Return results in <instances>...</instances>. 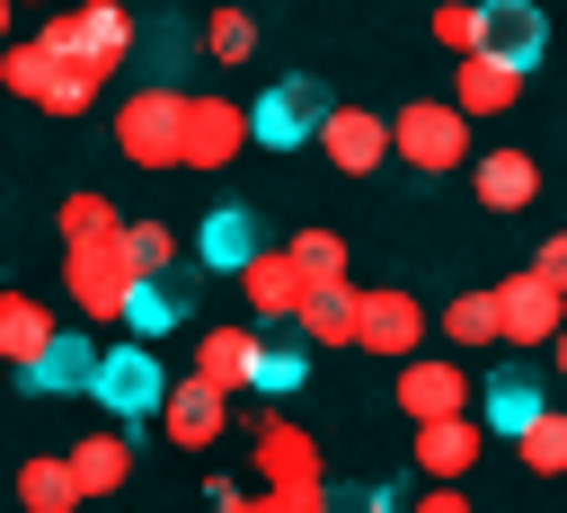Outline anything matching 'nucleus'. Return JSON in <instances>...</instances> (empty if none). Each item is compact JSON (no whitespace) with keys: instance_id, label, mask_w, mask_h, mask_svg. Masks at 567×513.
Listing matches in <instances>:
<instances>
[{"instance_id":"f257e3e1","label":"nucleus","mask_w":567,"mask_h":513,"mask_svg":"<svg viewBox=\"0 0 567 513\" xmlns=\"http://www.w3.org/2000/svg\"><path fill=\"white\" fill-rule=\"evenodd\" d=\"M35 35L53 44L62 71H89V80H115L133 62V44H142V27H133L124 0H62V9H44Z\"/></svg>"},{"instance_id":"f03ea898","label":"nucleus","mask_w":567,"mask_h":513,"mask_svg":"<svg viewBox=\"0 0 567 513\" xmlns=\"http://www.w3.org/2000/svg\"><path fill=\"white\" fill-rule=\"evenodd\" d=\"M62 283H71V310L80 318H124L142 265H133V239L124 230H97V239H71L62 248Z\"/></svg>"},{"instance_id":"7ed1b4c3","label":"nucleus","mask_w":567,"mask_h":513,"mask_svg":"<svg viewBox=\"0 0 567 513\" xmlns=\"http://www.w3.org/2000/svg\"><path fill=\"white\" fill-rule=\"evenodd\" d=\"M115 150L133 168H186V88H168V80L133 88L115 106Z\"/></svg>"},{"instance_id":"20e7f679","label":"nucleus","mask_w":567,"mask_h":513,"mask_svg":"<svg viewBox=\"0 0 567 513\" xmlns=\"http://www.w3.org/2000/svg\"><path fill=\"white\" fill-rule=\"evenodd\" d=\"M390 150H399L416 177H452V168H470V115H461L452 97H408V106L390 115Z\"/></svg>"},{"instance_id":"39448f33","label":"nucleus","mask_w":567,"mask_h":513,"mask_svg":"<svg viewBox=\"0 0 567 513\" xmlns=\"http://www.w3.org/2000/svg\"><path fill=\"white\" fill-rule=\"evenodd\" d=\"M487 292H496V345L549 354V336L567 327V292H558L540 265H523V274H505V283H487Z\"/></svg>"},{"instance_id":"423d86ee","label":"nucleus","mask_w":567,"mask_h":513,"mask_svg":"<svg viewBox=\"0 0 567 513\" xmlns=\"http://www.w3.org/2000/svg\"><path fill=\"white\" fill-rule=\"evenodd\" d=\"M115 425H142V416H159V398H168V371H159V354H151V336H124V345H106V363H97V389H89Z\"/></svg>"},{"instance_id":"0eeeda50","label":"nucleus","mask_w":567,"mask_h":513,"mask_svg":"<svg viewBox=\"0 0 567 513\" xmlns=\"http://www.w3.org/2000/svg\"><path fill=\"white\" fill-rule=\"evenodd\" d=\"M425 327H434V310H425L408 283H363V310H354V354H390V363H408V354L425 345Z\"/></svg>"},{"instance_id":"6e6552de","label":"nucleus","mask_w":567,"mask_h":513,"mask_svg":"<svg viewBox=\"0 0 567 513\" xmlns=\"http://www.w3.org/2000/svg\"><path fill=\"white\" fill-rule=\"evenodd\" d=\"M390 398H399V416H408V425H434V416H470L478 380H470V363H461V354H408V363H399V380H390Z\"/></svg>"},{"instance_id":"1a4fd4ad","label":"nucleus","mask_w":567,"mask_h":513,"mask_svg":"<svg viewBox=\"0 0 567 513\" xmlns=\"http://www.w3.org/2000/svg\"><path fill=\"white\" fill-rule=\"evenodd\" d=\"M248 115H257V142H266V150H301V142H319V124L337 115V97H328L310 71H292V80H275Z\"/></svg>"},{"instance_id":"9d476101","label":"nucleus","mask_w":567,"mask_h":513,"mask_svg":"<svg viewBox=\"0 0 567 513\" xmlns=\"http://www.w3.org/2000/svg\"><path fill=\"white\" fill-rule=\"evenodd\" d=\"M248 142H257V115L239 97H221V88L186 97V168H230Z\"/></svg>"},{"instance_id":"9b49d317","label":"nucleus","mask_w":567,"mask_h":513,"mask_svg":"<svg viewBox=\"0 0 567 513\" xmlns=\"http://www.w3.org/2000/svg\"><path fill=\"white\" fill-rule=\"evenodd\" d=\"M230 283H239V301H248V318H257V327H292V318H301V301H310V274L292 265V248H257Z\"/></svg>"},{"instance_id":"f8f14e48","label":"nucleus","mask_w":567,"mask_h":513,"mask_svg":"<svg viewBox=\"0 0 567 513\" xmlns=\"http://www.w3.org/2000/svg\"><path fill=\"white\" fill-rule=\"evenodd\" d=\"M221 425H230V389H213L204 371L168 380V398H159V433H168L177 451H213V442H221Z\"/></svg>"},{"instance_id":"ddd939ff","label":"nucleus","mask_w":567,"mask_h":513,"mask_svg":"<svg viewBox=\"0 0 567 513\" xmlns=\"http://www.w3.org/2000/svg\"><path fill=\"white\" fill-rule=\"evenodd\" d=\"M248 460H257V478H266V486H310V478H328L319 433H310V425H292V416H266V425H257V442H248Z\"/></svg>"},{"instance_id":"4468645a","label":"nucleus","mask_w":567,"mask_h":513,"mask_svg":"<svg viewBox=\"0 0 567 513\" xmlns=\"http://www.w3.org/2000/svg\"><path fill=\"white\" fill-rule=\"evenodd\" d=\"M540 44H549L540 0H478V53H496V62L532 71V62H540Z\"/></svg>"},{"instance_id":"2eb2a0df","label":"nucleus","mask_w":567,"mask_h":513,"mask_svg":"<svg viewBox=\"0 0 567 513\" xmlns=\"http://www.w3.org/2000/svg\"><path fill=\"white\" fill-rule=\"evenodd\" d=\"M319 150H328L346 177H372L381 159H399V150H390V115H372V106H337V115L319 124Z\"/></svg>"},{"instance_id":"dca6fc26","label":"nucleus","mask_w":567,"mask_h":513,"mask_svg":"<svg viewBox=\"0 0 567 513\" xmlns=\"http://www.w3.org/2000/svg\"><path fill=\"white\" fill-rule=\"evenodd\" d=\"M478 451H487V425H478V416H434V425H416V478L461 486V478L478 469Z\"/></svg>"},{"instance_id":"f3484780","label":"nucleus","mask_w":567,"mask_h":513,"mask_svg":"<svg viewBox=\"0 0 567 513\" xmlns=\"http://www.w3.org/2000/svg\"><path fill=\"white\" fill-rule=\"evenodd\" d=\"M470 195H478V212H523L532 195H540V159L532 150H478L470 159Z\"/></svg>"},{"instance_id":"a211bd4d","label":"nucleus","mask_w":567,"mask_h":513,"mask_svg":"<svg viewBox=\"0 0 567 513\" xmlns=\"http://www.w3.org/2000/svg\"><path fill=\"white\" fill-rule=\"evenodd\" d=\"M257 248H266L257 203H213V212H204V230H195V265H204V274H239Z\"/></svg>"},{"instance_id":"6ab92c4d","label":"nucleus","mask_w":567,"mask_h":513,"mask_svg":"<svg viewBox=\"0 0 567 513\" xmlns=\"http://www.w3.org/2000/svg\"><path fill=\"white\" fill-rule=\"evenodd\" d=\"M97 363H106V345H89V336H71V327H62V336H53L18 380H27L35 398H80V389H97Z\"/></svg>"},{"instance_id":"aec40b11","label":"nucleus","mask_w":567,"mask_h":513,"mask_svg":"<svg viewBox=\"0 0 567 513\" xmlns=\"http://www.w3.org/2000/svg\"><path fill=\"white\" fill-rule=\"evenodd\" d=\"M71 478H80L89 504H97V495H124V486H133V433H124V425H89V433L71 442Z\"/></svg>"},{"instance_id":"412c9836","label":"nucleus","mask_w":567,"mask_h":513,"mask_svg":"<svg viewBox=\"0 0 567 513\" xmlns=\"http://www.w3.org/2000/svg\"><path fill=\"white\" fill-rule=\"evenodd\" d=\"M195 283H204V265H195V256H186L177 274H142V283H133V301H124V327H133V336H168V327L186 318Z\"/></svg>"},{"instance_id":"4be33fe9","label":"nucleus","mask_w":567,"mask_h":513,"mask_svg":"<svg viewBox=\"0 0 567 513\" xmlns=\"http://www.w3.org/2000/svg\"><path fill=\"white\" fill-rule=\"evenodd\" d=\"M514 97H523V71H514V62H496V53H461V62H452V106H461L470 124H478V115H505Z\"/></svg>"},{"instance_id":"5701e85b","label":"nucleus","mask_w":567,"mask_h":513,"mask_svg":"<svg viewBox=\"0 0 567 513\" xmlns=\"http://www.w3.org/2000/svg\"><path fill=\"white\" fill-rule=\"evenodd\" d=\"M540 407H549V389H540V371H523V363L487 371V389H478V425H487V433H505V442H514Z\"/></svg>"},{"instance_id":"b1692460","label":"nucleus","mask_w":567,"mask_h":513,"mask_svg":"<svg viewBox=\"0 0 567 513\" xmlns=\"http://www.w3.org/2000/svg\"><path fill=\"white\" fill-rule=\"evenodd\" d=\"M354 310H363V292H354V283H310V301H301V318H292V327H301V345H310V354H346V345H354Z\"/></svg>"},{"instance_id":"393cba45","label":"nucleus","mask_w":567,"mask_h":513,"mask_svg":"<svg viewBox=\"0 0 567 513\" xmlns=\"http://www.w3.org/2000/svg\"><path fill=\"white\" fill-rule=\"evenodd\" d=\"M53 336H62V318H53L35 292H18V283H9V292H0V363H9V371H27Z\"/></svg>"},{"instance_id":"a878e982","label":"nucleus","mask_w":567,"mask_h":513,"mask_svg":"<svg viewBox=\"0 0 567 513\" xmlns=\"http://www.w3.org/2000/svg\"><path fill=\"white\" fill-rule=\"evenodd\" d=\"M257 345H266L257 327H204L195 371H204L213 389H230V398H239V389H257Z\"/></svg>"},{"instance_id":"bb28decb","label":"nucleus","mask_w":567,"mask_h":513,"mask_svg":"<svg viewBox=\"0 0 567 513\" xmlns=\"http://www.w3.org/2000/svg\"><path fill=\"white\" fill-rule=\"evenodd\" d=\"M80 478H71V451H35L18 460V513H80Z\"/></svg>"},{"instance_id":"cd10ccee","label":"nucleus","mask_w":567,"mask_h":513,"mask_svg":"<svg viewBox=\"0 0 567 513\" xmlns=\"http://www.w3.org/2000/svg\"><path fill=\"white\" fill-rule=\"evenodd\" d=\"M195 44H204L221 71H239V62L257 53V18H248V0H213V9H204V27H195Z\"/></svg>"},{"instance_id":"c85d7f7f","label":"nucleus","mask_w":567,"mask_h":513,"mask_svg":"<svg viewBox=\"0 0 567 513\" xmlns=\"http://www.w3.org/2000/svg\"><path fill=\"white\" fill-rule=\"evenodd\" d=\"M53 71H62V62H53V44H44V35H9V44H0V88H9V97L44 106Z\"/></svg>"},{"instance_id":"c756f323","label":"nucleus","mask_w":567,"mask_h":513,"mask_svg":"<svg viewBox=\"0 0 567 513\" xmlns=\"http://www.w3.org/2000/svg\"><path fill=\"white\" fill-rule=\"evenodd\" d=\"M434 327L461 345V354H478V345H496V292L487 283H470V292H452L443 310H434Z\"/></svg>"},{"instance_id":"7c9ffc66","label":"nucleus","mask_w":567,"mask_h":513,"mask_svg":"<svg viewBox=\"0 0 567 513\" xmlns=\"http://www.w3.org/2000/svg\"><path fill=\"white\" fill-rule=\"evenodd\" d=\"M514 451H523L532 478H567V407H540V416L514 433Z\"/></svg>"},{"instance_id":"2f4dec72","label":"nucleus","mask_w":567,"mask_h":513,"mask_svg":"<svg viewBox=\"0 0 567 513\" xmlns=\"http://www.w3.org/2000/svg\"><path fill=\"white\" fill-rule=\"evenodd\" d=\"M124 239H133V265H142V274H177V265L195 256V239H177V230H168V221H151V212H142V221H124Z\"/></svg>"},{"instance_id":"473e14b6","label":"nucleus","mask_w":567,"mask_h":513,"mask_svg":"<svg viewBox=\"0 0 567 513\" xmlns=\"http://www.w3.org/2000/svg\"><path fill=\"white\" fill-rule=\"evenodd\" d=\"M53 221H62V248H71V239H97V230H124V212H115V203H106L97 186H71Z\"/></svg>"},{"instance_id":"72a5a7b5","label":"nucleus","mask_w":567,"mask_h":513,"mask_svg":"<svg viewBox=\"0 0 567 513\" xmlns=\"http://www.w3.org/2000/svg\"><path fill=\"white\" fill-rule=\"evenodd\" d=\"M284 248H292V265H301L310 283H346V239H337V230H292Z\"/></svg>"},{"instance_id":"f704fd0d","label":"nucleus","mask_w":567,"mask_h":513,"mask_svg":"<svg viewBox=\"0 0 567 513\" xmlns=\"http://www.w3.org/2000/svg\"><path fill=\"white\" fill-rule=\"evenodd\" d=\"M301 380H310V345H275V336H266V345H257V389L284 398V389H301Z\"/></svg>"},{"instance_id":"c9c22d12","label":"nucleus","mask_w":567,"mask_h":513,"mask_svg":"<svg viewBox=\"0 0 567 513\" xmlns=\"http://www.w3.org/2000/svg\"><path fill=\"white\" fill-rule=\"evenodd\" d=\"M425 27H434V44H443L452 62H461V53H478V0H443Z\"/></svg>"},{"instance_id":"e433bc0d","label":"nucleus","mask_w":567,"mask_h":513,"mask_svg":"<svg viewBox=\"0 0 567 513\" xmlns=\"http://www.w3.org/2000/svg\"><path fill=\"white\" fill-rule=\"evenodd\" d=\"M97 88H106V80H89V71H53L44 115H62V124H71V115H89V106H97Z\"/></svg>"},{"instance_id":"4c0bfd02","label":"nucleus","mask_w":567,"mask_h":513,"mask_svg":"<svg viewBox=\"0 0 567 513\" xmlns=\"http://www.w3.org/2000/svg\"><path fill=\"white\" fill-rule=\"evenodd\" d=\"M248 513H328V478H310V486H257Z\"/></svg>"},{"instance_id":"58836bf2","label":"nucleus","mask_w":567,"mask_h":513,"mask_svg":"<svg viewBox=\"0 0 567 513\" xmlns=\"http://www.w3.org/2000/svg\"><path fill=\"white\" fill-rule=\"evenodd\" d=\"M328 513H408V504H399V486L363 478V486H328Z\"/></svg>"},{"instance_id":"ea45409f","label":"nucleus","mask_w":567,"mask_h":513,"mask_svg":"<svg viewBox=\"0 0 567 513\" xmlns=\"http://www.w3.org/2000/svg\"><path fill=\"white\" fill-rule=\"evenodd\" d=\"M408 513H470V495L443 486V478H425V495H408Z\"/></svg>"},{"instance_id":"a19ab883","label":"nucleus","mask_w":567,"mask_h":513,"mask_svg":"<svg viewBox=\"0 0 567 513\" xmlns=\"http://www.w3.org/2000/svg\"><path fill=\"white\" fill-rule=\"evenodd\" d=\"M532 265H540V274H549V283H558V292H567V230H549V239H540V256H532Z\"/></svg>"},{"instance_id":"79ce46f5","label":"nucleus","mask_w":567,"mask_h":513,"mask_svg":"<svg viewBox=\"0 0 567 513\" xmlns=\"http://www.w3.org/2000/svg\"><path fill=\"white\" fill-rule=\"evenodd\" d=\"M204 495H213V513H248V495H239V486H230V478H213V486H204Z\"/></svg>"},{"instance_id":"37998d69","label":"nucleus","mask_w":567,"mask_h":513,"mask_svg":"<svg viewBox=\"0 0 567 513\" xmlns=\"http://www.w3.org/2000/svg\"><path fill=\"white\" fill-rule=\"evenodd\" d=\"M549 354H558V380H567V327H558V336H549Z\"/></svg>"},{"instance_id":"c03bdc74","label":"nucleus","mask_w":567,"mask_h":513,"mask_svg":"<svg viewBox=\"0 0 567 513\" xmlns=\"http://www.w3.org/2000/svg\"><path fill=\"white\" fill-rule=\"evenodd\" d=\"M9 18H18V0H0V44H9Z\"/></svg>"},{"instance_id":"a18cd8bd","label":"nucleus","mask_w":567,"mask_h":513,"mask_svg":"<svg viewBox=\"0 0 567 513\" xmlns=\"http://www.w3.org/2000/svg\"><path fill=\"white\" fill-rule=\"evenodd\" d=\"M35 9H62V0H35Z\"/></svg>"},{"instance_id":"49530a36","label":"nucleus","mask_w":567,"mask_h":513,"mask_svg":"<svg viewBox=\"0 0 567 513\" xmlns=\"http://www.w3.org/2000/svg\"><path fill=\"white\" fill-rule=\"evenodd\" d=\"M0 380H9V363H0Z\"/></svg>"}]
</instances>
